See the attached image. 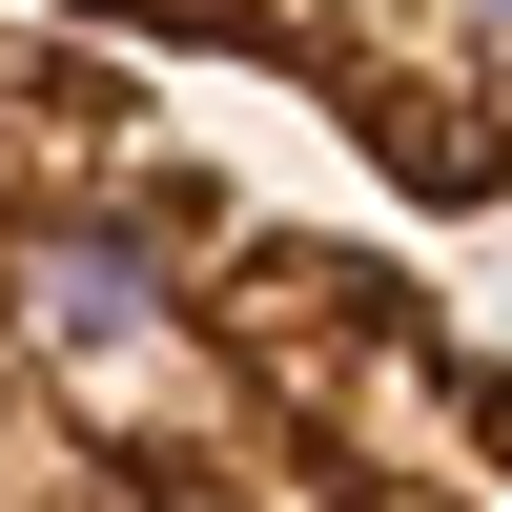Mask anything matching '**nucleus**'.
<instances>
[{"instance_id": "1", "label": "nucleus", "mask_w": 512, "mask_h": 512, "mask_svg": "<svg viewBox=\"0 0 512 512\" xmlns=\"http://www.w3.org/2000/svg\"><path fill=\"white\" fill-rule=\"evenodd\" d=\"M0 512H512V349L123 21L0 0Z\"/></svg>"}, {"instance_id": "2", "label": "nucleus", "mask_w": 512, "mask_h": 512, "mask_svg": "<svg viewBox=\"0 0 512 512\" xmlns=\"http://www.w3.org/2000/svg\"><path fill=\"white\" fill-rule=\"evenodd\" d=\"M308 103L390 205H512V0H62Z\"/></svg>"}]
</instances>
